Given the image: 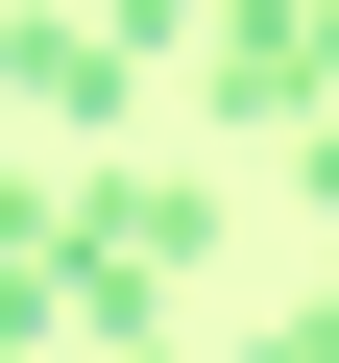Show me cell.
I'll return each instance as SVG.
<instances>
[{
  "label": "cell",
  "mask_w": 339,
  "mask_h": 363,
  "mask_svg": "<svg viewBox=\"0 0 339 363\" xmlns=\"http://www.w3.org/2000/svg\"><path fill=\"white\" fill-rule=\"evenodd\" d=\"M0 339H73V194L0 169Z\"/></svg>",
  "instance_id": "277c9868"
},
{
  "label": "cell",
  "mask_w": 339,
  "mask_h": 363,
  "mask_svg": "<svg viewBox=\"0 0 339 363\" xmlns=\"http://www.w3.org/2000/svg\"><path fill=\"white\" fill-rule=\"evenodd\" d=\"M0 363H25V339H0Z\"/></svg>",
  "instance_id": "8992f818"
},
{
  "label": "cell",
  "mask_w": 339,
  "mask_h": 363,
  "mask_svg": "<svg viewBox=\"0 0 339 363\" xmlns=\"http://www.w3.org/2000/svg\"><path fill=\"white\" fill-rule=\"evenodd\" d=\"M267 363H339V267H315V291H291V315H267Z\"/></svg>",
  "instance_id": "5b68a950"
},
{
  "label": "cell",
  "mask_w": 339,
  "mask_h": 363,
  "mask_svg": "<svg viewBox=\"0 0 339 363\" xmlns=\"http://www.w3.org/2000/svg\"><path fill=\"white\" fill-rule=\"evenodd\" d=\"M218 242V169H73V339L145 363V291Z\"/></svg>",
  "instance_id": "6da1fadb"
},
{
  "label": "cell",
  "mask_w": 339,
  "mask_h": 363,
  "mask_svg": "<svg viewBox=\"0 0 339 363\" xmlns=\"http://www.w3.org/2000/svg\"><path fill=\"white\" fill-rule=\"evenodd\" d=\"M121 25H97V0H49V25H0V97H25V121H121Z\"/></svg>",
  "instance_id": "3957f363"
},
{
  "label": "cell",
  "mask_w": 339,
  "mask_h": 363,
  "mask_svg": "<svg viewBox=\"0 0 339 363\" xmlns=\"http://www.w3.org/2000/svg\"><path fill=\"white\" fill-rule=\"evenodd\" d=\"M194 73H218V121H243V145L339 121V0H218V25H194Z\"/></svg>",
  "instance_id": "7a4b0ae2"
}]
</instances>
